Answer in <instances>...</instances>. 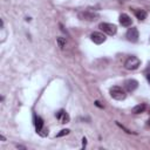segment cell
Returning <instances> with one entry per match:
<instances>
[{
    "label": "cell",
    "instance_id": "1",
    "mask_svg": "<svg viewBox=\"0 0 150 150\" xmlns=\"http://www.w3.org/2000/svg\"><path fill=\"white\" fill-rule=\"evenodd\" d=\"M77 16H79V19L84 20V21H95V20L98 19L100 14H98L97 12L88 11V9H87V11H82V12H80V13L77 14Z\"/></svg>",
    "mask_w": 150,
    "mask_h": 150
},
{
    "label": "cell",
    "instance_id": "2",
    "mask_svg": "<svg viewBox=\"0 0 150 150\" xmlns=\"http://www.w3.org/2000/svg\"><path fill=\"white\" fill-rule=\"evenodd\" d=\"M110 96L117 101H122L127 97V94L124 91V89H122L121 87L118 86H114L110 88Z\"/></svg>",
    "mask_w": 150,
    "mask_h": 150
},
{
    "label": "cell",
    "instance_id": "3",
    "mask_svg": "<svg viewBox=\"0 0 150 150\" xmlns=\"http://www.w3.org/2000/svg\"><path fill=\"white\" fill-rule=\"evenodd\" d=\"M139 66H141V60L136 56H129L124 62V67L128 70H135Z\"/></svg>",
    "mask_w": 150,
    "mask_h": 150
},
{
    "label": "cell",
    "instance_id": "4",
    "mask_svg": "<svg viewBox=\"0 0 150 150\" xmlns=\"http://www.w3.org/2000/svg\"><path fill=\"white\" fill-rule=\"evenodd\" d=\"M98 27H100V29H102L104 33H107V34H109V35H115L116 32H117V27H116V25H114V23L101 22V23L98 25Z\"/></svg>",
    "mask_w": 150,
    "mask_h": 150
},
{
    "label": "cell",
    "instance_id": "5",
    "mask_svg": "<svg viewBox=\"0 0 150 150\" xmlns=\"http://www.w3.org/2000/svg\"><path fill=\"white\" fill-rule=\"evenodd\" d=\"M138 38H139V34H138V29L136 27H131L128 29L127 32V39L131 42H137L138 41Z\"/></svg>",
    "mask_w": 150,
    "mask_h": 150
},
{
    "label": "cell",
    "instance_id": "6",
    "mask_svg": "<svg viewBox=\"0 0 150 150\" xmlns=\"http://www.w3.org/2000/svg\"><path fill=\"white\" fill-rule=\"evenodd\" d=\"M90 39H91V41L94 42V43H96V45H101V43H103L104 41H105V35L103 34V33H100V32H94V33H91L90 34Z\"/></svg>",
    "mask_w": 150,
    "mask_h": 150
},
{
    "label": "cell",
    "instance_id": "7",
    "mask_svg": "<svg viewBox=\"0 0 150 150\" xmlns=\"http://www.w3.org/2000/svg\"><path fill=\"white\" fill-rule=\"evenodd\" d=\"M137 87H138V82L136 80H134V79H129V80H127L124 82V88L130 93L134 91L135 89H137Z\"/></svg>",
    "mask_w": 150,
    "mask_h": 150
},
{
    "label": "cell",
    "instance_id": "8",
    "mask_svg": "<svg viewBox=\"0 0 150 150\" xmlns=\"http://www.w3.org/2000/svg\"><path fill=\"white\" fill-rule=\"evenodd\" d=\"M55 116H56V118H57L61 123H68V122H69V120H70L69 115H68L64 110H62V109H61L60 111H57Z\"/></svg>",
    "mask_w": 150,
    "mask_h": 150
},
{
    "label": "cell",
    "instance_id": "9",
    "mask_svg": "<svg viewBox=\"0 0 150 150\" xmlns=\"http://www.w3.org/2000/svg\"><path fill=\"white\" fill-rule=\"evenodd\" d=\"M120 23L122 25V26H124V27H129V26H131V23H132V19L128 15V14H121L120 15Z\"/></svg>",
    "mask_w": 150,
    "mask_h": 150
},
{
    "label": "cell",
    "instance_id": "10",
    "mask_svg": "<svg viewBox=\"0 0 150 150\" xmlns=\"http://www.w3.org/2000/svg\"><path fill=\"white\" fill-rule=\"evenodd\" d=\"M42 129H43V120L41 117H35V130H36V132L40 134Z\"/></svg>",
    "mask_w": 150,
    "mask_h": 150
},
{
    "label": "cell",
    "instance_id": "11",
    "mask_svg": "<svg viewBox=\"0 0 150 150\" xmlns=\"http://www.w3.org/2000/svg\"><path fill=\"white\" fill-rule=\"evenodd\" d=\"M145 108H146V105L144 104V103H142V104H137V105H135L134 108H132V112L134 114H141V112H143L144 110H145Z\"/></svg>",
    "mask_w": 150,
    "mask_h": 150
},
{
    "label": "cell",
    "instance_id": "12",
    "mask_svg": "<svg viewBox=\"0 0 150 150\" xmlns=\"http://www.w3.org/2000/svg\"><path fill=\"white\" fill-rule=\"evenodd\" d=\"M135 15H136V18L141 21V20H144V19L146 18V12H145L144 9H136V11H135Z\"/></svg>",
    "mask_w": 150,
    "mask_h": 150
},
{
    "label": "cell",
    "instance_id": "13",
    "mask_svg": "<svg viewBox=\"0 0 150 150\" xmlns=\"http://www.w3.org/2000/svg\"><path fill=\"white\" fill-rule=\"evenodd\" d=\"M57 43H59V47L60 48H63L66 46V39L64 38H57Z\"/></svg>",
    "mask_w": 150,
    "mask_h": 150
},
{
    "label": "cell",
    "instance_id": "14",
    "mask_svg": "<svg viewBox=\"0 0 150 150\" xmlns=\"http://www.w3.org/2000/svg\"><path fill=\"white\" fill-rule=\"evenodd\" d=\"M69 129H62L60 132H57L56 134V137H62V136H66V135H68L69 134Z\"/></svg>",
    "mask_w": 150,
    "mask_h": 150
},
{
    "label": "cell",
    "instance_id": "15",
    "mask_svg": "<svg viewBox=\"0 0 150 150\" xmlns=\"http://www.w3.org/2000/svg\"><path fill=\"white\" fill-rule=\"evenodd\" d=\"M86 145H87V138H86V137H83V138H82V146H83V148H86Z\"/></svg>",
    "mask_w": 150,
    "mask_h": 150
},
{
    "label": "cell",
    "instance_id": "16",
    "mask_svg": "<svg viewBox=\"0 0 150 150\" xmlns=\"http://www.w3.org/2000/svg\"><path fill=\"white\" fill-rule=\"evenodd\" d=\"M95 104H96L97 107H100V108H103V105H102V104H101L98 101H95Z\"/></svg>",
    "mask_w": 150,
    "mask_h": 150
},
{
    "label": "cell",
    "instance_id": "17",
    "mask_svg": "<svg viewBox=\"0 0 150 150\" xmlns=\"http://www.w3.org/2000/svg\"><path fill=\"white\" fill-rule=\"evenodd\" d=\"M146 80H148V82L150 83V73H148V74H146Z\"/></svg>",
    "mask_w": 150,
    "mask_h": 150
},
{
    "label": "cell",
    "instance_id": "18",
    "mask_svg": "<svg viewBox=\"0 0 150 150\" xmlns=\"http://www.w3.org/2000/svg\"><path fill=\"white\" fill-rule=\"evenodd\" d=\"M146 127H148V128H150V118L146 121Z\"/></svg>",
    "mask_w": 150,
    "mask_h": 150
}]
</instances>
